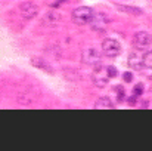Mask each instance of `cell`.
<instances>
[{
	"mask_svg": "<svg viewBox=\"0 0 152 151\" xmlns=\"http://www.w3.org/2000/svg\"><path fill=\"white\" fill-rule=\"evenodd\" d=\"M81 59L87 65H98L102 59V52L98 48H93V46L86 48L81 53Z\"/></svg>",
	"mask_w": 152,
	"mask_h": 151,
	"instance_id": "1",
	"label": "cell"
},
{
	"mask_svg": "<svg viewBox=\"0 0 152 151\" xmlns=\"http://www.w3.org/2000/svg\"><path fill=\"white\" fill-rule=\"evenodd\" d=\"M92 15H93V9H90L87 6H81V7L74 9V12H72V21L75 24L83 25V24H87L90 21Z\"/></svg>",
	"mask_w": 152,
	"mask_h": 151,
	"instance_id": "2",
	"label": "cell"
},
{
	"mask_svg": "<svg viewBox=\"0 0 152 151\" xmlns=\"http://www.w3.org/2000/svg\"><path fill=\"white\" fill-rule=\"evenodd\" d=\"M102 52L108 58H115L121 53V45L114 39H105L102 42Z\"/></svg>",
	"mask_w": 152,
	"mask_h": 151,
	"instance_id": "3",
	"label": "cell"
},
{
	"mask_svg": "<svg viewBox=\"0 0 152 151\" xmlns=\"http://www.w3.org/2000/svg\"><path fill=\"white\" fill-rule=\"evenodd\" d=\"M108 80H109V76L106 73V67H102V65H98L93 73H92V82L95 86L98 88H105L108 85Z\"/></svg>",
	"mask_w": 152,
	"mask_h": 151,
	"instance_id": "4",
	"label": "cell"
},
{
	"mask_svg": "<svg viewBox=\"0 0 152 151\" xmlns=\"http://www.w3.org/2000/svg\"><path fill=\"white\" fill-rule=\"evenodd\" d=\"M90 25L93 30H98V31H102L106 28V25L109 24V18L105 12H93L92 18H90Z\"/></svg>",
	"mask_w": 152,
	"mask_h": 151,
	"instance_id": "5",
	"label": "cell"
},
{
	"mask_svg": "<svg viewBox=\"0 0 152 151\" xmlns=\"http://www.w3.org/2000/svg\"><path fill=\"white\" fill-rule=\"evenodd\" d=\"M19 13L25 19H33L39 15V6L34 1H22L19 4Z\"/></svg>",
	"mask_w": 152,
	"mask_h": 151,
	"instance_id": "6",
	"label": "cell"
},
{
	"mask_svg": "<svg viewBox=\"0 0 152 151\" xmlns=\"http://www.w3.org/2000/svg\"><path fill=\"white\" fill-rule=\"evenodd\" d=\"M151 43H152V37H151V34L146 33V31H139L133 37V45L140 50L148 49L151 46Z\"/></svg>",
	"mask_w": 152,
	"mask_h": 151,
	"instance_id": "7",
	"label": "cell"
},
{
	"mask_svg": "<svg viewBox=\"0 0 152 151\" xmlns=\"http://www.w3.org/2000/svg\"><path fill=\"white\" fill-rule=\"evenodd\" d=\"M30 62H31L33 67H36V68H39V70H42V71H46V73H49V74L53 73L52 65L45 59V58H42V56H34V58H31Z\"/></svg>",
	"mask_w": 152,
	"mask_h": 151,
	"instance_id": "8",
	"label": "cell"
},
{
	"mask_svg": "<svg viewBox=\"0 0 152 151\" xmlns=\"http://www.w3.org/2000/svg\"><path fill=\"white\" fill-rule=\"evenodd\" d=\"M62 21V15L58 12V10H50L46 13L45 16V22L46 24H50V25H55V24H59Z\"/></svg>",
	"mask_w": 152,
	"mask_h": 151,
	"instance_id": "9",
	"label": "cell"
},
{
	"mask_svg": "<svg viewBox=\"0 0 152 151\" xmlns=\"http://www.w3.org/2000/svg\"><path fill=\"white\" fill-rule=\"evenodd\" d=\"M129 65H130V68H133V70H142V67H143L142 56H139V55H136V53H132V55L129 56Z\"/></svg>",
	"mask_w": 152,
	"mask_h": 151,
	"instance_id": "10",
	"label": "cell"
},
{
	"mask_svg": "<svg viewBox=\"0 0 152 151\" xmlns=\"http://www.w3.org/2000/svg\"><path fill=\"white\" fill-rule=\"evenodd\" d=\"M95 108H96V110H101V108L102 110H112V108H114V104H112V101L109 99V98L103 96V98L96 101Z\"/></svg>",
	"mask_w": 152,
	"mask_h": 151,
	"instance_id": "11",
	"label": "cell"
},
{
	"mask_svg": "<svg viewBox=\"0 0 152 151\" xmlns=\"http://www.w3.org/2000/svg\"><path fill=\"white\" fill-rule=\"evenodd\" d=\"M142 61H143V67L152 68V50L146 52V53L142 56Z\"/></svg>",
	"mask_w": 152,
	"mask_h": 151,
	"instance_id": "12",
	"label": "cell"
},
{
	"mask_svg": "<svg viewBox=\"0 0 152 151\" xmlns=\"http://www.w3.org/2000/svg\"><path fill=\"white\" fill-rule=\"evenodd\" d=\"M106 73H108V76H109V79H111V77H117V74H118V71H117V68H115V67H112V65H109V67H106Z\"/></svg>",
	"mask_w": 152,
	"mask_h": 151,
	"instance_id": "13",
	"label": "cell"
},
{
	"mask_svg": "<svg viewBox=\"0 0 152 151\" xmlns=\"http://www.w3.org/2000/svg\"><path fill=\"white\" fill-rule=\"evenodd\" d=\"M133 92H134L136 96H137V95H142V94H143V85H142V83H137V85L134 86Z\"/></svg>",
	"mask_w": 152,
	"mask_h": 151,
	"instance_id": "14",
	"label": "cell"
},
{
	"mask_svg": "<svg viewBox=\"0 0 152 151\" xmlns=\"http://www.w3.org/2000/svg\"><path fill=\"white\" fill-rule=\"evenodd\" d=\"M123 79H124V80L129 83V82H132V80H133V74H132L130 71H126V73L123 74Z\"/></svg>",
	"mask_w": 152,
	"mask_h": 151,
	"instance_id": "15",
	"label": "cell"
},
{
	"mask_svg": "<svg viewBox=\"0 0 152 151\" xmlns=\"http://www.w3.org/2000/svg\"><path fill=\"white\" fill-rule=\"evenodd\" d=\"M129 101H130V102H132V104L134 105V102H136V98H130V99H129Z\"/></svg>",
	"mask_w": 152,
	"mask_h": 151,
	"instance_id": "16",
	"label": "cell"
},
{
	"mask_svg": "<svg viewBox=\"0 0 152 151\" xmlns=\"http://www.w3.org/2000/svg\"><path fill=\"white\" fill-rule=\"evenodd\" d=\"M151 96H152V86H151Z\"/></svg>",
	"mask_w": 152,
	"mask_h": 151,
	"instance_id": "17",
	"label": "cell"
}]
</instances>
